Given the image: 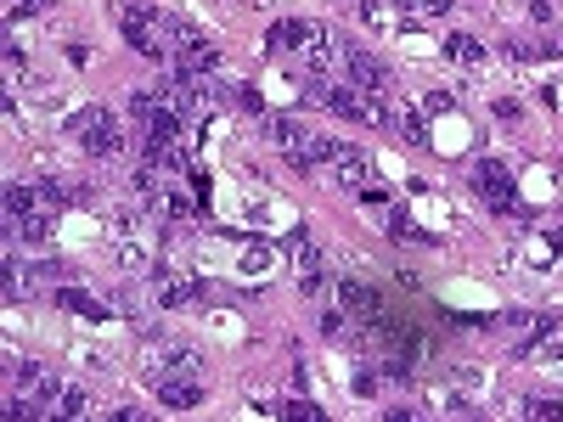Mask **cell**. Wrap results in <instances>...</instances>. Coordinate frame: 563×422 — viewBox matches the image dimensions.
Returning a JSON list of instances; mask_svg holds the SVG:
<instances>
[{
	"instance_id": "obj_1",
	"label": "cell",
	"mask_w": 563,
	"mask_h": 422,
	"mask_svg": "<svg viewBox=\"0 0 563 422\" xmlns=\"http://www.w3.org/2000/svg\"><path fill=\"white\" fill-rule=\"evenodd\" d=\"M141 378L153 384V395H158L169 411L203 406V360L186 349V344H158V349H147V371H141Z\"/></svg>"
},
{
	"instance_id": "obj_2",
	"label": "cell",
	"mask_w": 563,
	"mask_h": 422,
	"mask_svg": "<svg viewBox=\"0 0 563 422\" xmlns=\"http://www.w3.org/2000/svg\"><path fill=\"white\" fill-rule=\"evenodd\" d=\"M63 378L40 360H23L12 366V395H7V417L12 422H40V417H57V400H63Z\"/></svg>"
},
{
	"instance_id": "obj_3",
	"label": "cell",
	"mask_w": 563,
	"mask_h": 422,
	"mask_svg": "<svg viewBox=\"0 0 563 422\" xmlns=\"http://www.w3.org/2000/svg\"><path fill=\"white\" fill-rule=\"evenodd\" d=\"M135 198H141V209H147V220L158 231H175V225L192 220L198 209H209V192L198 198V192H186V186H169L164 169H153V164L135 175Z\"/></svg>"
},
{
	"instance_id": "obj_4",
	"label": "cell",
	"mask_w": 563,
	"mask_h": 422,
	"mask_svg": "<svg viewBox=\"0 0 563 422\" xmlns=\"http://www.w3.org/2000/svg\"><path fill=\"white\" fill-rule=\"evenodd\" d=\"M7 231L23 243H52L57 231V198L34 180H7Z\"/></svg>"
},
{
	"instance_id": "obj_5",
	"label": "cell",
	"mask_w": 563,
	"mask_h": 422,
	"mask_svg": "<svg viewBox=\"0 0 563 422\" xmlns=\"http://www.w3.org/2000/svg\"><path fill=\"white\" fill-rule=\"evenodd\" d=\"M119 29H124V40H130L147 63L175 68V29H180L175 12H158V7H119Z\"/></svg>"
},
{
	"instance_id": "obj_6",
	"label": "cell",
	"mask_w": 563,
	"mask_h": 422,
	"mask_svg": "<svg viewBox=\"0 0 563 422\" xmlns=\"http://www.w3.org/2000/svg\"><path fill=\"white\" fill-rule=\"evenodd\" d=\"M316 169H327V180L339 186V192L361 198L372 186V164L361 147H350V141H333V135H316Z\"/></svg>"
},
{
	"instance_id": "obj_7",
	"label": "cell",
	"mask_w": 563,
	"mask_h": 422,
	"mask_svg": "<svg viewBox=\"0 0 563 422\" xmlns=\"http://www.w3.org/2000/svg\"><path fill=\"white\" fill-rule=\"evenodd\" d=\"M63 130H68V141H79L90 158H119L124 153V124L113 119V108H79Z\"/></svg>"
},
{
	"instance_id": "obj_8",
	"label": "cell",
	"mask_w": 563,
	"mask_h": 422,
	"mask_svg": "<svg viewBox=\"0 0 563 422\" xmlns=\"http://www.w3.org/2000/svg\"><path fill=\"white\" fill-rule=\"evenodd\" d=\"M265 130H271V141H276V153L288 158L294 169H316V135L299 124V119H288V113H276V119H265Z\"/></svg>"
},
{
	"instance_id": "obj_9",
	"label": "cell",
	"mask_w": 563,
	"mask_h": 422,
	"mask_svg": "<svg viewBox=\"0 0 563 422\" xmlns=\"http://www.w3.org/2000/svg\"><path fill=\"white\" fill-rule=\"evenodd\" d=\"M147 293H153L164 310H186V304H203V299H209L203 281L180 276V270H169V265H153V270H147Z\"/></svg>"
},
{
	"instance_id": "obj_10",
	"label": "cell",
	"mask_w": 563,
	"mask_h": 422,
	"mask_svg": "<svg viewBox=\"0 0 563 422\" xmlns=\"http://www.w3.org/2000/svg\"><path fill=\"white\" fill-rule=\"evenodd\" d=\"M282 248L294 254V276L305 281V293H321V288H327V276H333V270H327V254L310 243V231H305V225H294V237L282 243Z\"/></svg>"
},
{
	"instance_id": "obj_11",
	"label": "cell",
	"mask_w": 563,
	"mask_h": 422,
	"mask_svg": "<svg viewBox=\"0 0 563 422\" xmlns=\"http://www.w3.org/2000/svg\"><path fill=\"white\" fill-rule=\"evenodd\" d=\"M344 79L355 90H372V97H389V68L366 52V45H350L344 40Z\"/></svg>"
},
{
	"instance_id": "obj_12",
	"label": "cell",
	"mask_w": 563,
	"mask_h": 422,
	"mask_svg": "<svg viewBox=\"0 0 563 422\" xmlns=\"http://www.w3.org/2000/svg\"><path fill=\"white\" fill-rule=\"evenodd\" d=\"M467 180H474V192H479L490 209L512 214V175H507V164H496V158H479Z\"/></svg>"
},
{
	"instance_id": "obj_13",
	"label": "cell",
	"mask_w": 563,
	"mask_h": 422,
	"mask_svg": "<svg viewBox=\"0 0 563 422\" xmlns=\"http://www.w3.org/2000/svg\"><path fill=\"white\" fill-rule=\"evenodd\" d=\"M113 259H119L124 270H135V276L153 270V254H147V243H141L135 220H119V225H113Z\"/></svg>"
},
{
	"instance_id": "obj_14",
	"label": "cell",
	"mask_w": 563,
	"mask_h": 422,
	"mask_svg": "<svg viewBox=\"0 0 563 422\" xmlns=\"http://www.w3.org/2000/svg\"><path fill=\"white\" fill-rule=\"evenodd\" d=\"M57 304H63L68 315H85V321H113V310H108L102 299H90L85 288H74V281H68V288H57Z\"/></svg>"
},
{
	"instance_id": "obj_15",
	"label": "cell",
	"mask_w": 563,
	"mask_h": 422,
	"mask_svg": "<svg viewBox=\"0 0 563 422\" xmlns=\"http://www.w3.org/2000/svg\"><path fill=\"white\" fill-rule=\"evenodd\" d=\"M507 52H512V63H547V57H563V45L558 40H512Z\"/></svg>"
},
{
	"instance_id": "obj_16",
	"label": "cell",
	"mask_w": 563,
	"mask_h": 422,
	"mask_svg": "<svg viewBox=\"0 0 563 422\" xmlns=\"http://www.w3.org/2000/svg\"><path fill=\"white\" fill-rule=\"evenodd\" d=\"M530 355H541V360H563V321H541V333H536V344H530Z\"/></svg>"
},
{
	"instance_id": "obj_17",
	"label": "cell",
	"mask_w": 563,
	"mask_h": 422,
	"mask_svg": "<svg viewBox=\"0 0 563 422\" xmlns=\"http://www.w3.org/2000/svg\"><path fill=\"white\" fill-rule=\"evenodd\" d=\"M445 52H451L462 68H479V63H485V45H479L474 34H451V40H445Z\"/></svg>"
},
{
	"instance_id": "obj_18",
	"label": "cell",
	"mask_w": 563,
	"mask_h": 422,
	"mask_svg": "<svg viewBox=\"0 0 563 422\" xmlns=\"http://www.w3.org/2000/svg\"><path fill=\"white\" fill-rule=\"evenodd\" d=\"M220 97L238 108V113H265V97H260L254 85H220Z\"/></svg>"
},
{
	"instance_id": "obj_19",
	"label": "cell",
	"mask_w": 563,
	"mask_h": 422,
	"mask_svg": "<svg viewBox=\"0 0 563 422\" xmlns=\"http://www.w3.org/2000/svg\"><path fill=\"white\" fill-rule=\"evenodd\" d=\"M519 417H530V422H563V400L530 395V400H519Z\"/></svg>"
},
{
	"instance_id": "obj_20",
	"label": "cell",
	"mask_w": 563,
	"mask_h": 422,
	"mask_svg": "<svg viewBox=\"0 0 563 422\" xmlns=\"http://www.w3.org/2000/svg\"><path fill=\"white\" fill-rule=\"evenodd\" d=\"M389 237H395V243H429V231H422L411 214H400V209H395V214H389Z\"/></svg>"
},
{
	"instance_id": "obj_21",
	"label": "cell",
	"mask_w": 563,
	"mask_h": 422,
	"mask_svg": "<svg viewBox=\"0 0 563 422\" xmlns=\"http://www.w3.org/2000/svg\"><path fill=\"white\" fill-rule=\"evenodd\" d=\"M282 417H288V422H294V417H299V422H321L327 411H321L310 395H299V400H282Z\"/></svg>"
},
{
	"instance_id": "obj_22",
	"label": "cell",
	"mask_w": 563,
	"mask_h": 422,
	"mask_svg": "<svg viewBox=\"0 0 563 422\" xmlns=\"http://www.w3.org/2000/svg\"><path fill=\"white\" fill-rule=\"evenodd\" d=\"M85 411H90V395H85L79 384H68L63 400H57V417H85Z\"/></svg>"
},
{
	"instance_id": "obj_23",
	"label": "cell",
	"mask_w": 563,
	"mask_h": 422,
	"mask_svg": "<svg viewBox=\"0 0 563 422\" xmlns=\"http://www.w3.org/2000/svg\"><path fill=\"white\" fill-rule=\"evenodd\" d=\"M525 7H530L536 23H558L563 18V0H525Z\"/></svg>"
},
{
	"instance_id": "obj_24",
	"label": "cell",
	"mask_w": 563,
	"mask_h": 422,
	"mask_svg": "<svg viewBox=\"0 0 563 422\" xmlns=\"http://www.w3.org/2000/svg\"><path fill=\"white\" fill-rule=\"evenodd\" d=\"M52 0H12V12H45Z\"/></svg>"
},
{
	"instance_id": "obj_25",
	"label": "cell",
	"mask_w": 563,
	"mask_h": 422,
	"mask_svg": "<svg viewBox=\"0 0 563 422\" xmlns=\"http://www.w3.org/2000/svg\"><path fill=\"white\" fill-rule=\"evenodd\" d=\"M395 7H406V12H422V7H429V0H395Z\"/></svg>"
}]
</instances>
